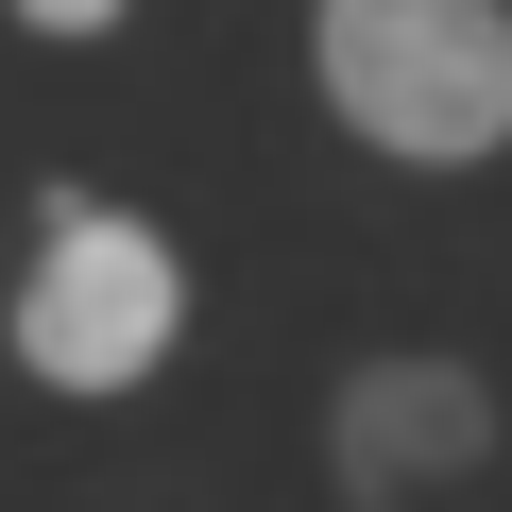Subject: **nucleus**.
I'll return each mask as SVG.
<instances>
[{"label": "nucleus", "mask_w": 512, "mask_h": 512, "mask_svg": "<svg viewBox=\"0 0 512 512\" xmlns=\"http://www.w3.org/2000/svg\"><path fill=\"white\" fill-rule=\"evenodd\" d=\"M308 69H325L342 137H376L393 171L512 154V18L495 0H308Z\"/></svg>", "instance_id": "f257e3e1"}, {"label": "nucleus", "mask_w": 512, "mask_h": 512, "mask_svg": "<svg viewBox=\"0 0 512 512\" xmlns=\"http://www.w3.org/2000/svg\"><path fill=\"white\" fill-rule=\"evenodd\" d=\"M35 393H137L171 342H188V256L137 222V205H86L52 188L35 205V256H18V308H0Z\"/></svg>", "instance_id": "f03ea898"}, {"label": "nucleus", "mask_w": 512, "mask_h": 512, "mask_svg": "<svg viewBox=\"0 0 512 512\" xmlns=\"http://www.w3.org/2000/svg\"><path fill=\"white\" fill-rule=\"evenodd\" d=\"M478 444H495V410H478L461 359H376V376H342V478H359V495L461 478Z\"/></svg>", "instance_id": "7ed1b4c3"}, {"label": "nucleus", "mask_w": 512, "mask_h": 512, "mask_svg": "<svg viewBox=\"0 0 512 512\" xmlns=\"http://www.w3.org/2000/svg\"><path fill=\"white\" fill-rule=\"evenodd\" d=\"M18 35H52V52H86V35H120V0H18Z\"/></svg>", "instance_id": "20e7f679"}]
</instances>
